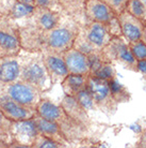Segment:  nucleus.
<instances>
[{
	"label": "nucleus",
	"instance_id": "obj_1",
	"mask_svg": "<svg viewBox=\"0 0 146 148\" xmlns=\"http://www.w3.org/2000/svg\"><path fill=\"white\" fill-rule=\"evenodd\" d=\"M79 25L76 19L70 16L65 19L62 17L58 26L50 30H41L18 23L22 49L28 53L55 52L62 54L73 47Z\"/></svg>",
	"mask_w": 146,
	"mask_h": 148
},
{
	"label": "nucleus",
	"instance_id": "obj_2",
	"mask_svg": "<svg viewBox=\"0 0 146 148\" xmlns=\"http://www.w3.org/2000/svg\"><path fill=\"white\" fill-rule=\"evenodd\" d=\"M36 113L42 117L55 122L70 144L80 141L87 135L89 128L68 116L61 105L53 103L48 99L42 98V100L36 106Z\"/></svg>",
	"mask_w": 146,
	"mask_h": 148
},
{
	"label": "nucleus",
	"instance_id": "obj_3",
	"mask_svg": "<svg viewBox=\"0 0 146 148\" xmlns=\"http://www.w3.org/2000/svg\"><path fill=\"white\" fill-rule=\"evenodd\" d=\"M111 39L112 34H110L106 24L85 22L82 25H79L73 47L87 56L98 55Z\"/></svg>",
	"mask_w": 146,
	"mask_h": 148
},
{
	"label": "nucleus",
	"instance_id": "obj_4",
	"mask_svg": "<svg viewBox=\"0 0 146 148\" xmlns=\"http://www.w3.org/2000/svg\"><path fill=\"white\" fill-rule=\"evenodd\" d=\"M19 79L31 84L42 93L52 87L50 76L43 61L42 53L26 52Z\"/></svg>",
	"mask_w": 146,
	"mask_h": 148
},
{
	"label": "nucleus",
	"instance_id": "obj_5",
	"mask_svg": "<svg viewBox=\"0 0 146 148\" xmlns=\"http://www.w3.org/2000/svg\"><path fill=\"white\" fill-rule=\"evenodd\" d=\"M101 55L106 61L117 62L126 70L138 72V61L123 37H112L109 43L102 48Z\"/></svg>",
	"mask_w": 146,
	"mask_h": 148
},
{
	"label": "nucleus",
	"instance_id": "obj_6",
	"mask_svg": "<svg viewBox=\"0 0 146 148\" xmlns=\"http://www.w3.org/2000/svg\"><path fill=\"white\" fill-rule=\"evenodd\" d=\"M87 87L93 97V100L97 108V111L102 112L103 114H106L109 117L113 116L116 113L118 103L112 95L109 81L93 77V76L89 75Z\"/></svg>",
	"mask_w": 146,
	"mask_h": 148
},
{
	"label": "nucleus",
	"instance_id": "obj_7",
	"mask_svg": "<svg viewBox=\"0 0 146 148\" xmlns=\"http://www.w3.org/2000/svg\"><path fill=\"white\" fill-rule=\"evenodd\" d=\"M19 26L17 21L0 16V58L11 57L22 53Z\"/></svg>",
	"mask_w": 146,
	"mask_h": 148
},
{
	"label": "nucleus",
	"instance_id": "obj_8",
	"mask_svg": "<svg viewBox=\"0 0 146 148\" xmlns=\"http://www.w3.org/2000/svg\"><path fill=\"white\" fill-rule=\"evenodd\" d=\"M2 91L17 103L30 108L36 110V106L42 100V92L39 89L20 79L3 85Z\"/></svg>",
	"mask_w": 146,
	"mask_h": 148
},
{
	"label": "nucleus",
	"instance_id": "obj_9",
	"mask_svg": "<svg viewBox=\"0 0 146 148\" xmlns=\"http://www.w3.org/2000/svg\"><path fill=\"white\" fill-rule=\"evenodd\" d=\"M40 133L32 118L13 121L10 130L12 143L10 147H32L33 142Z\"/></svg>",
	"mask_w": 146,
	"mask_h": 148
},
{
	"label": "nucleus",
	"instance_id": "obj_10",
	"mask_svg": "<svg viewBox=\"0 0 146 148\" xmlns=\"http://www.w3.org/2000/svg\"><path fill=\"white\" fill-rule=\"evenodd\" d=\"M62 19V12L55 11L47 8L35 7L32 14L24 19L22 24L35 27L41 30H50L58 26Z\"/></svg>",
	"mask_w": 146,
	"mask_h": 148
},
{
	"label": "nucleus",
	"instance_id": "obj_11",
	"mask_svg": "<svg viewBox=\"0 0 146 148\" xmlns=\"http://www.w3.org/2000/svg\"><path fill=\"white\" fill-rule=\"evenodd\" d=\"M0 111L2 112L7 118L11 119L12 121L31 119L36 114L35 108H27V106L17 103L16 101L7 96L2 91V89L0 90Z\"/></svg>",
	"mask_w": 146,
	"mask_h": 148
},
{
	"label": "nucleus",
	"instance_id": "obj_12",
	"mask_svg": "<svg viewBox=\"0 0 146 148\" xmlns=\"http://www.w3.org/2000/svg\"><path fill=\"white\" fill-rule=\"evenodd\" d=\"M42 56L45 67L50 76L52 86L57 85L59 83L61 84L63 79L68 75V71L62 54L55 52H43Z\"/></svg>",
	"mask_w": 146,
	"mask_h": 148
},
{
	"label": "nucleus",
	"instance_id": "obj_13",
	"mask_svg": "<svg viewBox=\"0 0 146 148\" xmlns=\"http://www.w3.org/2000/svg\"><path fill=\"white\" fill-rule=\"evenodd\" d=\"M116 17L117 15L101 0H87L84 5L85 22L108 24Z\"/></svg>",
	"mask_w": 146,
	"mask_h": 148
},
{
	"label": "nucleus",
	"instance_id": "obj_14",
	"mask_svg": "<svg viewBox=\"0 0 146 148\" xmlns=\"http://www.w3.org/2000/svg\"><path fill=\"white\" fill-rule=\"evenodd\" d=\"M117 18L121 26L122 36L127 41V43L141 40L146 23L128 13L127 11H124L120 15H117Z\"/></svg>",
	"mask_w": 146,
	"mask_h": 148
},
{
	"label": "nucleus",
	"instance_id": "obj_15",
	"mask_svg": "<svg viewBox=\"0 0 146 148\" xmlns=\"http://www.w3.org/2000/svg\"><path fill=\"white\" fill-rule=\"evenodd\" d=\"M63 59L65 61L68 74H81L90 75L91 64L90 59L85 54L75 47H70L67 51L62 53Z\"/></svg>",
	"mask_w": 146,
	"mask_h": 148
},
{
	"label": "nucleus",
	"instance_id": "obj_16",
	"mask_svg": "<svg viewBox=\"0 0 146 148\" xmlns=\"http://www.w3.org/2000/svg\"><path fill=\"white\" fill-rule=\"evenodd\" d=\"M24 58L25 56L20 53L16 56L0 58V81L3 85L18 81Z\"/></svg>",
	"mask_w": 146,
	"mask_h": 148
},
{
	"label": "nucleus",
	"instance_id": "obj_17",
	"mask_svg": "<svg viewBox=\"0 0 146 148\" xmlns=\"http://www.w3.org/2000/svg\"><path fill=\"white\" fill-rule=\"evenodd\" d=\"M32 119L34 120L37 130H39V132L42 135H44V136L50 138L52 141H55V143L61 145L62 147H68L70 146V143L68 142V140L66 138L65 135L62 133V131L60 130V128L55 125V122L42 117L37 113L33 116Z\"/></svg>",
	"mask_w": 146,
	"mask_h": 148
},
{
	"label": "nucleus",
	"instance_id": "obj_18",
	"mask_svg": "<svg viewBox=\"0 0 146 148\" xmlns=\"http://www.w3.org/2000/svg\"><path fill=\"white\" fill-rule=\"evenodd\" d=\"M88 57L90 59V64H91L90 76L102 78L106 81H110L112 78L116 77V72L112 66V62L106 61L103 59L101 53L98 55H91Z\"/></svg>",
	"mask_w": 146,
	"mask_h": 148
},
{
	"label": "nucleus",
	"instance_id": "obj_19",
	"mask_svg": "<svg viewBox=\"0 0 146 148\" xmlns=\"http://www.w3.org/2000/svg\"><path fill=\"white\" fill-rule=\"evenodd\" d=\"M60 105L67 113L68 116H70L73 119H75L76 121H78L81 125L85 126L87 128H90L91 120H90L88 112L85 111L83 106L78 102L76 97L65 96L63 98L62 102L60 103Z\"/></svg>",
	"mask_w": 146,
	"mask_h": 148
},
{
	"label": "nucleus",
	"instance_id": "obj_20",
	"mask_svg": "<svg viewBox=\"0 0 146 148\" xmlns=\"http://www.w3.org/2000/svg\"><path fill=\"white\" fill-rule=\"evenodd\" d=\"M89 75L81 74H68L61 83L62 90L65 96L76 97L81 90L88 86Z\"/></svg>",
	"mask_w": 146,
	"mask_h": 148
},
{
	"label": "nucleus",
	"instance_id": "obj_21",
	"mask_svg": "<svg viewBox=\"0 0 146 148\" xmlns=\"http://www.w3.org/2000/svg\"><path fill=\"white\" fill-rule=\"evenodd\" d=\"M85 2L87 0H59L63 13L75 19L84 16Z\"/></svg>",
	"mask_w": 146,
	"mask_h": 148
},
{
	"label": "nucleus",
	"instance_id": "obj_22",
	"mask_svg": "<svg viewBox=\"0 0 146 148\" xmlns=\"http://www.w3.org/2000/svg\"><path fill=\"white\" fill-rule=\"evenodd\" d=\"M35 7L32 5H28V4H24L18 2L17 0H15L13 5L11 7L9 13L7 14V17L14 19V21H19V19H25L29 17L32 14L33 10Z\"/></svg>",
	"mask_w": 146,
	"mask_h": 148
},
{
	"label": "nucleus",
	"instance_id": "obj_23",
	"mask_svg": "<svg viewBox=\"0 0 146 148\" xmlns=\"http://www.w3.org/2000/svg\"><path fill=\"white\" fill-rule=\"evenodd\" d=\"M109 85H110V88H111V91H112V95H113L114 99L116 100L117 103L118 104L125 103V102L129 101V99H130V93L126 89L125 86H123L121 83L117 82L116 77L110 79Z\"/></svg>",
	"mask_w": 146,
	"mask_h": 148
},
{
	"label": "nucleus",
	"instance_id": "obj_24",
	"mask_svg": "<svg viewBox=\"0 0 146 148\" xmlns=\"http://www.w3.org/2000/svg\"><path fill=\"white\" fill-rule=\"evenodd\" d=\"M125 11L146 23V10L143 0H128Z\"/></svg>",
	"mask_w": 146,
	"mask_h": 148
},
{
	"label": "nucleus",
	"instance_id": "obj_25",
	"mask_svg": "<svg viewBox=\"0 0 146 148\" xmlns=\"http://www.w3.org/2000/svg\"><path fill=\"white\" fill-rule=\"evenodd\" d=\"M76 99L78 100V102L83 106V108L87 112L90 111H97L94 100H93V97H92L90 90L87 88H84L83 90H81L80 92L76 96Z\"/></svg>",
	"mask_w": 146,
	"mask_h": 148
},
{
	"label": "nucleus",
	"instance_id": "obj_26",
	"mask_svg": "<svg viewBox=\"0 0 146 148\" xmlns=\"http://www.w3.org/2000/svg\"><path fill=\"white\" fill-rule=\"evenodd\" d=\"M128 46L130 48V52L135 57L137 61L146 60V44L142 40L132 41L128 43Z\"/></svg>",
	"mask_w": 146,
	"mask_h": 148
},
{
	"label": "nucleus",
	"instance_id": "obj_27",
	"mask_svg": "<svg viewBox=\"0 0 146 148\" xmlns=\"http://www.w3.org/2000/svg\"><path fill=\"white\" fill-rule=\"evenodd\" d=\"M32 147L34 148H60L62 147L60 144L55 143V141H52L50 138L42 135L41 133L37 134V136L35 137V140L33 142Z\"/></svg>",
	"mask_w": 146,
	"mask_h": 148
},
{
	"label": "nucleus",
	"instance_id": "obj_28",
	"mask_svg": "<svg viewBox=\"0 0 146 148\" xmlns=\"http://www.w3.org/2000/svg\"><path fill=\"white\" fill-rule=\"evenodd\" d=\"M101 1L105 2L116 15H120L126 10L128 2V0H101Z\"/></svg>",
	"mask_w": 146,
	"mask_h": 148
},
{
	"label": "nucleus",
	"instance_id": "obj_29",
	"mask_svg": "<svg viewBox=\"0 0 146 148\" xmlns=\"http://www.w3.org/2000/svg\"><path fill=\"white\" fill-rule=\"evenodd\" d=\"M34 2H35V7L47 8V9H51L55 11L62 12L59 0H34Z\"/></svg>",
	"mask_w": 146,
	"mask_h": 148
},
{
	"label": "nucleus",
	"instance_id": "obj_30",
	"mask_svg": "<svg viewBox=\"0 0 146 148\" xmlns=\"http://www.w3.org/2000/svg\"><path fill=\"white\" fill-rule=\"evenodd\" d=\"M12 123H13V121H12L11 119L7 118V116L0 111V129L7 132V133H10V130L12 128Z\"/></svg>",
	"mask_w": 146,
	"mask_h": 148
},
{
	"label": "nucleus",
	"instance_id": "obj_31",
	"mask_svg": "<svg viewBox=\"0 0 146 148\" xmlns=\"http://www.w3.org/2000/svg\"><path fill=\"white\" fill-rule=\"evenodd\" d=\"M138 72L142 74L143 78L146 82V60L138 61Z\"/></svg>",
	"mask_w": 146,
	"mask_h": 148
},
{
	"label": "nucleus",
	"instance_id": "obj_32",
	"mask_svg": "<svg viewBox=\"0 0 146 148\" xmlns=\"http://www.w3.org/2000/svg\"><path fill=\"white\" fill-rule=\"evenodd\" d=\"M0 141H4V142H7L9 144L11 145L12 143V138H11V135L10 133H7L5 131L0 129Z\"/></svg>",
	"mask_w": 146,
	"mask_h": 148
},
{
	"label": "nucleus",
	"instance_id": "obj_33",
	"mask_svg": "<svg viewBox=\"0 0 146 148\" xmlns=\"http://www.w3.org/2000/svg\"><path fill=\"white\" fill-rule=\"evenodd\" d=\"M137 146H139V147H146V132L140 137V141L138 142Z\"/></svg>",
	"mask_w": 146,
	"mask_h": 148
},
{
	"label": "nucleus",
	"instance_id": "obj_34",
	"mask_svg": "<svg viewBox=\"0 0 146 148\" xmlns=\"http://www.w3.org/2000/svg\"><path fill=\"white\" fill-rule=\"evenodd\" d=\"M18 2L24 4H28V5H32V7H35V2L34 0H17Z\"/></svg>",
	"mask_w": 146,
	"mask_h": 148
},
{
	"label": "nucleus",
	"instance_id": "obj_35",
	"mask_svg": "<svg viewBox=\"0 0 146 148\" xmlns=\"http://www.w3.org/2000/svg\"><path fill=\"white\" fill-rule=\"evenodd\" d=\"M7 147H10V144L7 142L0 141V148H7Z\"/></svg>",
	"mask_w": 146,
	"mask_h": 148
},
{
	"label": "nucleus",
	"instance_id": "obj_36",
	"mask_svg": "<svg viewBox=\"0 0 146 148\" xmlns=\"http://www.w3.org/2000/svg\"><path fill=\"white\" fill-rule=\"evenodd\" d=\"M141 40L144 42L146 44V25L145 27H144V30H143V34H142V37H141Z\"/></svg>",
	"mask_w": 146,
	"mask_h": 148
},
{
	"label": "nucleus",
	"instance_id": "obj_37",
	"mask_svg": "<svg viewBox=\"0 0 146 148\" xmlns=\"http://www.w3.org/2000/svg\"><path fill=\"white\" fill-rule=\"evenodd\" d=\"M2 87H3V84H2V83H1V81H0V90L2 89Z\"/></svg>",
	"mask_w": 146,
	"mask_h": 148
},
{
	"label": "nucleus",
	"instance_id": "obj_38",
	"mask_svg": "<svg viewBox=\"0 0 146 148\" xmlns=\"http://www.w3.org/2000/svg\"><path fill=\"white\" fill-rule=\"evenodd\" d=\"M143 3H144V5H145V10H146V0H143Z\"/></svg>",
	"mask_w": 146,
	"mask_h": 148
},
{
	"label": "nucleus",
	"instance_id": "obj_39",
	"mask_svg": "<svg viewBox=\"0 0 146 148\" xmlns=\"http://www.w3.org/2000/svg\"><path fill=\"white\" fill-rule=\"evenodd\" d=\"M0 16H1V14H0Z\"/></svg>",
	"mask_w": 146,
	"mask_h": 148
}]
</instances>
